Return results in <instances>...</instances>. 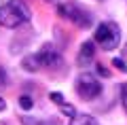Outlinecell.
I'll return each instance as SVG.
<instances>
[{
	"label": "cell",
	"instance_id": "cell-18",
	"mask_svg": "<svg viewBox=\"0 0 127 125\" xmlns=\"http://www.w3.org/2000/svg\"><path fill=\"white\" fill-rule=\"evenodd\" d=\"M0 125H6V123H0Z\"/></svg>",
	"mask_w": 127,
	"mask_h": 125
},
{
	"label": "cell",
	"instance_id": "cell-5",
	"mask_svg": "<svg viewBox=\"0 0 127 125\" xmlns=\"http://www.w3.org/2000/svg\"><path fill=\"white\" fill-rule=\"evenodd\" d=\"M38 59H40L42 68H55L62 64V55H59V51L55 49L53 45H45L40 51H38Z\"/></svg>",
	"mask_w": 127,
	"mask_h": 125
},
{
	"label": "cell",
	"instance_id": "cell-13",
	"mask_svg": "<svg viewBox=\"0 0 127 125\" xmlns=\"http://www.w3.org/2000/svg\"><path fill=\"white\" fill-rule=\"evenodd\" d=\"M49 98L53 100L55 104H59V106H62V104H64V98H62V93H49Z\"/></svg>",
	"mask_w": 127,
	"mask_h": 125
},
{
	"label": "cell",
	"instance_id": "cell-4",
	"mask_svg": "<svg viewBox=\"0 0 127 125\" xmlns=\"http://www.w3.org/2000/svg\"><path fill=\"white\" fill-rule=\"evenodd\" d=\"M57 13L62 15V17L70 19L72 23H76L78 28H89V26H91V17H89V13H85V11L78 9V6H72V4H59V6H57Z\"/></svg>",
	"mask_w": 127,
	"mask_h": 125
},
{
	"label": "cell",
	"instance_id": "cell-17",
	"mask_svg": "<svg viewBox=\"0 0 127 125\" xmlns=\"http://www.w3.org/2000/svg\"><path fill=\"white\" fill-rule=\"evenodd\" d=\"M123 59L127 62V42H125V47H123Z\"/></svg>",
	"mask_w": 127,
	"mask_h": 125
},
{
	"label": "cell",
	"instance_id": "cell-1",
	"mask_svg": "<svg viewBox=\"0 0 127 125\" xmlns=\"http://www.w3.org/2000/svg\"><path fill=\"white\" fill-rule=\"evenodd\" d=\"M30 9L23 0H6L4 6H0V26L4 28H19L30 21Z\"/></svg>",
	"mask_w": 127,
	"mask_h": 125
},
{
	"label": "cell",
	"instance_id": "cell-7",
	"mask_svg": "<svg viewBox=\"0 0 127 125\" xmlns=\"http://www.w3.org/2000/svg\"><path fill=\"white\" fill-rule=\"evenodd\" d=\"M21 66H23V70H28V72H38L42 68V64H40V59H38V53H32V55H26V57L21 59Z\"/></svg>",
	"mask_w": 127,
	"mask_h": 125
},
{
	"label": "cell",
	"instance_id": "cell-11",
	"mask_svg": "<svg viewBox=\"0 0 127 125\" xmlns=\"http://www.w3.org/2000/svg\"><path fill=\"white\" fill-rule=\"evenodd\" d=\"M59 110H62V112H64V115H66V117H70V119H72V117L76 115V110H74V108L70 106V104H66V102H64L62 106H59Z\"/></svg>",
	"mask_w": 127,
	"mask_h": 125
},
{
	"label": "cell",
	"instance_id": "cell-8",
	"mask_svg": "<svg viewBox=\"0 0 127 125\" xmlns=\"http://www.w3.org/2000/svg\"><path fill=\"white\" fill-rule=\"evenodd\" d=\"M70 125H97V123H95V119L91 115H74Z\"/></svg>",
	"mask_w": 127,
	"mask_h": 125
},
{
	"label": "cell",
	"instance_id": "cell-14",
	"mask_svg": "<svg viewBox=\"0 0 127 125\" xmlns=\"http://www.w3.org/2000/svg\"><path fill=\"white\" fill-rule=\"evenodd\" d=\"M6 85V72H4V68L0 66V87H4Z\"/></svg>",
	"mask_w": 127,
	"mask_h": 125
},
{
	"label": "cell",
	"instance_id": "cell-9",
	"mask_svg": "<svg viewBox=\"0 0 127 125\" xmlns=\"http://www.w3.org/2000/svg\"><path fill=\"white\" fill-rule=\"evenodd\" d=\"M19 106H21L23 110H30V108L34 106V102H32L30 95H21V98H19Z\"/></svg>",
	"mask_w": 127,
	"mask_h": 125
},
{
	"label": "cell",
	"instance_id": "cell-10",
	"mask_svg": "<svg viewBox=\"0 0 127 125\" xmlns=\"http://www.w3.org/2000/svg\"><path fill=\"white\" fill-rule=\"evenodd\" d=\"M112 66L117 68V70H121V72H127V62L123 57H114L112 59Z\"/></svg>",
	"mask_w": 127,
	"mask_h": 125
},
{
	"label": "cell",
	"instance_id": "cell-2",
	"mask_svg": "<svg viewBox=\"0 0 127 125\" xmlns=\"http://www.w3.org/2000/svg\"><path fill=\"white\" fill-rule=\"evenodd\" d=\"M95 42H97L104 51L117 49L119 42H121V30H119V26H117V23H112V21L100 23L97 30H95Z\"/></svg>",
	"mask_w": 127,
	"mask_h": 125
},
{
	"label": "cell",
	"instance_id": "cell-12",
	"mask_svg": "<svg viewBox=\"0 0 127 125\" xmlns=\"http://www.w3.org/2000/svg\"><path fill=\"white\" fill-rule=\"evenodd\" d=\"M121 104H123V110H125V115H127V83L121 85Z\"/></svg>",
	"mask_w": 127,
	"mask_h": 125
},
{
	"label": "cell",
	"instance_id": "cell-6",
	"mask_svg": "<svg viewBox=\"0 0 127 125\" xmlns=\"http://www.w3.org/2000/svg\"><path fill=\"white\" fill-rule=\"evenodd\" d=\"M93 55H95V45L91 42V40H87V42H83V47H81V51H78V66H89L91 62H93Z\"/></svg>",
	"mask_w": 127,
	"mask_h": 125
},
{
	"label": "cell",
	"instance_id": "cell-15",
	"mask_svg": "<svg viewBox=\"0 0 127 125\" xmlns=\"http://www.w3.org/2000/svg\"><path fill=\"white\" fill-rule=\"evenodd\" d=\"M97 74H102V76H106V79H108V76H110V72L106 70V68L102 66V64H97Z\"/></svg>",
	"mask_w": 127,
	"mask_h": 125
},
{
	"label": "cell",
	"instance_id": "cell-3",
	"mask_svg": "<svg viewBox=\"0 0 127 125\" xmlns=\"http://www.w3.org/2000/svg\"><path fill=\"white\" fill-rule=\"evenodd\" d=\"M74 87H76L78 98L87 100V102L95 100L97 95L102 93V85H100V81L95 79L93 74H89V72H83V74H78V79H76V83H74Z\"/></svg>",
	"mask_w": 127,
	"mask_h": 125
},
{
	"label": "cell",
	"instance_id": "cell-16",
	"mask_svg": "<svg viewBox=\"0 0 127 125\" xmlns=\"http://www.w3.org/2000/svg\"><path fill=\"white\" fill-rule=\"evenodd\" d=\"M4 108H6V102H4V100H2V98H0V112L4 110Z\"/></svg>",
	"mask_w": 127,
	"mask_h": 125
}]
</instances>
